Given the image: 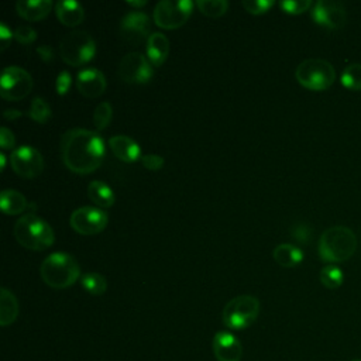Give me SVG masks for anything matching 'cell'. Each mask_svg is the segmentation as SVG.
<instances>
[{
	"label": "cell",
	"mask_w": 361,
	"mask_h": 361,
	"mask_svg": "<svg viewBox=\"0 0 361 361\" xmlns=\"http://www.w3.org/2000/svg\"><path fill=\"white\" fill-rule=\"evenodd\" d=\"M312 18L322 27L338 30L345 25L347 13L340 1L319 0L312 7Z\"/></svg>",
	"instance_id": "obj_14"
},
{
	"label": "cell",
	"mask_w": 361,
	"mask_h": 361,
	"mask_svg": "<svg viewBox=\"0 0 361 361\" xmlns=\"http://www.w3.org/2000/svg\"><path fill=\"white\" fill-rule=\"evenodd\" d=\"M357 250V237L345 226H331L319 238V255L324 262H343Z\"/></svg>",
	"instance_id": "obj_2"
},
{
	"label": "cell",
	"mask_w": 361,
	"mask_h": 361,
	"mask_svg": "<svg viewBox=\"0 0 361 361\" xmlns=\"http://www.w3.org/2000/svg\"><path fill=\"white\" fill-rule=\"evenodd\" d=\"M279 7L288 14H300L312 7L310 0H283L279 1Z\"/></svg>",
	"instance_id": "obj_31"
},
{
	"label": "cell",
	"mask_w": 361,
	"mask_h": 361,
	"mask_svg": "<svg viewBox=\"0 0 361 361\" xmlns=\"http://www.w3.org/2000/svg\"><path fill=\"white\" fill-rule=\"evenodd\" d=\"M169 54V39L162 32H152L147 39V56L148 61L159 66L165 62Z\"/></svg>",
	"instance_id": "obj_20"
},
{
	"label": "cell",
	"mask_w": 361,
	"mask_h": 361,
	"mask_svg": "<svg viewBox=\"0 0 361 361\" xmlns=\"http://www.w3.org/2000/svg\"><path fill=\"white\" fill-rule=\"evenodd\" d=\"M113 117V107L109 102H102L96 106L93 113V124L97 130L106 128Z\"/></svg>",
	"instance_id": "obj_30"
},
{
	"label": "cell",
	"mask_w": 361,
	"mask_h": 361,
	"mask_svg": "<svg viewBox=\"0 0 361 361\" xmlns=\"http://www.w3.org/2000/svg\"><path fill=\"white\" fill-rule=\"evenodd\" d=\"M295 76L298 82L310 90H326L330 87L336 79L334 66L322 58H307L302 61Z\"/></svg>",
	"instance_id": "obj_6"
},
{
	"label": "cell",
	"mask_w": 361,
	"mask_h": 361,
	"mask_svg": "<svg viewBox=\"0 0 361 361\" xmlns=\"http://www.w3.org/2000/svg\"><path fill=\"white\" fill-rule=\"evenodd\" d=\"M14 38L23 44V45H28L31 44L32 41H35L37 38V31L30 27V25H18L16 30H14Z\"/></svg>",
	"instance_id": "obj_32"
},
{
	"label": "cell",
	"mask_w": 361,
	"mask_h": 361,
	"mask_svg": "<svg viewBox=\"0 0 361 361\" xmlns=\"http://www.w3.org/2000/svg\"><path fill=\"white\" fill-rule=\"evenodd\" d=\"M353 361H361V360H353Z\"/></svg>",
	"instance_id": "obj_43"
},
{
	"label": "cell",
	"mask_w": 361,
	"mask_h": 361,
	"mask_svg": "<svg viewBox=\"0 0 361 361\" xmlns=\"http://www.w3.org/2000/svg\"><path fill=\"white\" fill-rule=\"evenodd\" d=\"M0 161H1V171L4 169V166H6V157H4V154L1 152L0 154Z\"/></svg>",
	"instance_id": "obj_42"
},
{
	"label": "cell",
	"mask_w": 361,
	"mask_h": 361,
	"mask_svg": "<svg viewBox=\"0 0 361 361\" xmlns=\"http://www.w3.org/2000/svg\"><path fill=\"white\" fill-rule=\"evenodd\" d=\"M42 281L54 289H65L72 286L79 275L80 267L73 255L66 252L49 254L39 268Z\"/></svg>",
	"instance_id": "obj_3"
},
{
	"label": "cell",
	"mask_w": 361,
	"mask_h": 361,
	"mask_svg": "<svg viewBox=\"0 0 361 361\" xmlns=\"http://www.w3.org/2000/svg\"><path fill=\"white\" fill-rule=\"evenodd\" d=\"M55 14L58 20L68 27L79 25L85 18L83 6L73 0H61L55 4Z\"/></svg>",
	"instance_id": "obj_19"
},
{
	"label": "cell",
	"mask_w": 361,
	"mask_h": 361,
	"mask_svg": "<svg viewBox=\"0 0 361 361\" xmlns=\"http://www.w3.org/2000/svg\"><path fill=\"white\" fill-rule=\"evenodd\" d=\"M292 237L299 243H307L312 238V228L306 223H296L290 227Z\"/></svg>",
	"instance_id": "obj_34"
},
{
	"label": "cell",
	"mask_w": 361,
	"mask_h": 361,
	"mask_svg": "<svg viewBox=\"0 0 361 361\" xmlns=\"http://www.w3.org/2000/svg\"><path fill=\"white\" fill-rule=\"evenodd\" d=\"M76 87L82 96L94 99L104 93L106 78L97 68H85L76 75Z\"/></svg>",
	"instance_id": "obj_16"
},
{
	"label": "cell",
	"mask_w": 361,
	"mask_h": 361,
	"mask_svg": "<svg viewBox=\"0 0 361 361\" xmlns=\"http://www.w3.org/2000/svg\"><path fill=\"white\" fill-rule=\"evenodd\" d=\"M0 204H1L3 212L6 214H10V216L23 213L28 206L27 199L24 197V195L20 193L18 190H14V189H4L1 192Z\"/></svg>",
	"instance_id": "obj_24"
},
{
	"label": "cell",
	"mask_w": 361,
	"mask_h": 361,
	"mask_svg": "<svg viewBox=\"0 0 361 361\" xmlns=\"http://www.w3.org/2000/svg\"><path fill=\"white\" fill-rule=\"evenodd\" d=\"M54 3L51 0H20L16 4L17 13L27 21H39L48 16Z\"/></svg>",
	"instance_id": "obj_18"
},
{
	"label": "cell",
	"mask_w": 361,
	"mask_h": 361,
	"mask_svg": "<svg viewBox=\"0 0 361 361\" xmlns=\"http://www.w3.org/2000/svg\"><path fill=\"white\" fill-rule=\"evenodd\" d=\"M141 164L149 171H159L164 166V158L157 154H145L141 157Z\"/></svg>",
	"instance_id": "obj_35"
},
{
	"label": "cell",
	"mask_w": 361,
	"mask_h": 361,
	"mask_svg": "<svg viewBox=\"0 0 361 361\" xmlns=\"http://www.w3.org/2000/svg\"><path fill=\"white\" fill-rule=\"evenodd\" d=\"M128 6H133V7H142L147 4L145 0H141V1H127Z\"/></svg>",
	"instance_id": "obj_41"
},
{
	"label": "cell",
	"mask_w": 361,
	"mask_h": 361,
	"mask_svg": "<svg viewBox=\"0 0 361 361\" xmlns=\"http://www.w3.org/2000/svg\"><path fill=\"white\" fill-rule=\"evenodd\" d=\"M11 37H14V32H11V30L6 25V23H0V49L1 51H4L8 47Z\"/></svg>",
	"instance_id": "obj_38"
},
{
	"label": "cell",
	"mask_w": 361,
	"mask_h": 361,
	"mask_svg": "<svg viewBox=\"0 0 361 361\" xmlns=\"http://www.w3.org/2000/svg\"><path fill=\"white\" fill-rule=\"evenodd\" d=\"M61 157L69 171L80 175L90 173L103 162L104 141L92 130H68L61 138Z\"/></svg>",
	"instance_id": "obj_1"
},
{
	"label": "cell",
	"mask_w": 361,
	"mask_h": 361,
	"mask_svg": "<svg viewBox=\"0 0 361 361\" xmlns=\"http://www.w3.org/2000/svg\"><path fill=\"white\" fill-rule=\"evenodd\" d=\"M0 144H1L3 149H11L16 144L14 134L7 127H3L0 131Z\"/></svg>",
	"instance_id": "obj_37"
},
{
	"label": "cell",
	"mask_w": 361,
	"mask_h": 361,
	"mask_svg": "<svg viewBox=\"0 0 361 361\" xmlns=\"http://www.w3.org/2000/svg\"><path fill=\"white\" fill-rule=\"evenodd\" d=\"M109 216L104 210L92 206L76 209L69 219L71 227L82 235H93L103 231L107 226Z\"/></svg>",
	"instance_id": "obj_10"
},
{
	"label": "cell",
	"mask_w": 361,
	"mask_h": 361,
	"mask_svg": "<svg viewBox=\"0 0 361 361\" xmlns=\"http://www.w3.org/2000/svg\"><path fill=\"white\" fill-rule=\"evenodd\" d=\"M34 80L31 75L20 66H7L0 79V94L3 99L17 102L24 99L32 90Z\"/></svg>",
	"instance_id": "obj_9"
},
{
	"label": "cell",
	"mask_w": 361,
	"mask_h": 361,
	"mask_svg": "<svg viewBox=\"0 0 361 361\" xmlns=\"http://www.w3.org/2000/svg\"><path fill=\"white\" fill-rule=\"evenodd\" d=\"M3 116H4V117H6L7 120H14V118H17V117L23 116V113H21L20 110H14V109H7V110H4Z\"/></svg>",
	"instance_id": "obj_40"
},
{
	"label": "cell",
	"mask_w": 361,
	"mask_h": 361,
	"mask_svg": "<svg viewBox=\"0 0 361 361\" xmlns=\"http://www.w3.org/2000/svg\"><path fill=\"white\" fill-rule=\"evenodd\" d=\"M87 196L93 203H96L102 209L111 207L114 204L113 190L102 180H92L87 185Z\"/></svg>",
	"instance_id": "obj_23"
},
{
	"label": "cell",
	"mask_w": 361,
	"mask_h": 361,
	"mask_svg": "<svg viewBox=\"0 0 361 361\" xmlns=\"http://www.w3.org/2000/svg\"><path fill=\"white\" fill-rule=\"evenodd\" d=\"M109 147L116 158L124 162H134L141 159V149L140 145L128 135L117 134L109 140Z\"/></svg>",
	"instance_id": "obj_17"
},
{
	"label": "cell",
	"mask_w": 361,
	"mask_h": 361,
	"mask_svg": "<svg viewBox=\"0 0 361 361\" xmlns=\"http://www.w3.org/2000/svg\"><path fill=\"white\" fill-rule=\"evenodd\" d=\"M193 3L189 0H162L154 7V21L165 30H175L183 25L190 17Z\"/></svg>",
	"instance_id": "obj_8"
},
{
	"label": "cell",
	"mask_w": 361,
	"mask_h": 361,
	"mask_svg": "<svg viewBox=\"0 0 361 361\" xmlns=\"http://www.w3.org/2000/svg\"><path fill=\"white\" fill-rule=\"evenodd\" d=\"M10 165L13 171L25 179L38 176L44 169V158L38 149L31 145H21L11 151Z\"/></svg>",
	"instance_id": "obj_11"
},
{
	"label": "cell",
	"mask_w": 361,
	"mask_h": 361,
	"mask_svg": "<svg viewBox=\"0 0 361 361\" xmlns=\"http://www.w3.org/2000/svg\"><path fill=\"white\" fill-rule=\"evenodd\" d=\"M96 54L93 37L85 30H73L59 42V56L71 66H80L89 62Z\"/></svg>",
	"instance_id": "obj_5"
},
{
	"label": "cell",
	"mask_w": 361,
	"mask_h": 361,
	"mask_svg": "<svg viewBox=\"0 0 361 361\" xmlns=\"http://www.w3.org/2000/svg\"><path fill=\"white\" fill-rule=\"evenodd\" d=\"M212 348L217 361H240L243 357V345L240 340L226 330H220L214 334Z\"/></svg>",
	"instance_id": "obj_15"
},
{
	"label": "cell",
	"mask_w": 361,
	"mask_h": 361,
	"mask_svg": "<svg viewBox=\"0 0 361 361\" xmlns=\"http://www.w3.org/2000/svg\"><path fill=\"white\" fill-rule=\"evenodd\" d=\"M16 240L28 250L42 251L54 244L55 235L51 226L35 213L23 214L14 224Z\"/></svg>",
	"instance_id": "obj_4"
},
{
	"label": "cell",
	"mask_w": 361,
	"mask_h": 361,
	"mask_svg": "<svg viewBox=\"0 0 361 361\" xmlns=\"http://www.w3.org/2000/svg\"><path fill=\"white\" fill-rule=\"evenodd\" d=\"M152 73L151 62L140 52L126 54L118 63V76L127 83H145Z\"/></svg>",
	"instance_id": "obj_12"
},
{
	"label": "cell",
	"mask_w": 361,
	"mask_h": 361,
	"mask_svg": "<svg viewBox=\"0 0 361 361\" xmlns=\"http://www.w3.org/2000/svg\"><path fill=\"white\" fill-rule=\"evenodd\" d=\"M319 278H320L322 285L326 286L327 289H337L338 286H341V283L344 281L343 271L337 265H334V264L323 267L320 269Z\"/></svg>",
	"instance_id": "obj_26"
},
{
	"label": "cell",
	"mask_w": 361,
	"mask_h": 361,
	"mask_svg": "<svg viewBox=\"0 0 361 361\" xmlns=\"http://www.w3.org/2000/svg\"><path fill=\"white\" fill-rule=\"evenodd\" d=\"M120 34L126 42L138 45L140 42L148 39L152 34L149 17L137 10L127 13L120 21Z\"/></svg>",
	"instance_id": "obj_13"
},
{
	"label": "cell",
	"mask_w": 361,
	"mask_h": 361,
	"mask_svg": "<svg viewBox=\"0 0 361 361\" xmlns=\"http://www.w3.org/2000/svg\"><path fill=\"white\" fill-rule=\"evenodd\" d=\"M341 85L350 90H361V63H348L341 72Z\"/></svg>",
	"instance_id": "obj_27"
},
{
	"label": "cell",
	"mask_w": 361,
	"mask_h": 361,
	"mask_svg": "<svg viewBox=\"0 0 361 361\" xmlns=\"http://www.w3.org/2000/svg\"><path fill=\"white\" fill-rule=\"evenodd\" d=\"M27 114L34 121H37L39 124H45L49 120V117H51V109H49L48 103L42 97L37 96V97H34L31 100V106H30V110L27 111Z\"/></svg>",
	"instance_id": "obj_29"
},
{
	"label": "cell",
	"mask_w": 361,
	"mask_h": 361,
	"mask_svg": "<svg viewBox=\"0 0 361 361\" xmlns=\"http://www.w3.org/2000/svg\"><path fill=\"white\" fill-rule=\"evenodd\" d=\"M18 316V302L11 290L1 288L0 290V324L10 326Z\"/></svg>",
	"instance_id": "obj_22"
},
{
	"label": "cell",
	"mask_w": 361,
	"mask_h": 361,
	"mask_svg": "<svg viewBox=\"0 0 361 361\" xmlns=\"http://www.w3.org/2000/svg\"><path fill=\"white\" fill-rule=\"evenodd\" d=\"M259 314V300L251 295H240L228 300L223 309L221 320L231 330H243L251 326Z\"/></svg>",
	"instance_id": "obj_7"
},
{
	"label": "cell",
	"mask_w": 361,
	"mask_h": 361,
	"mask_svg": "<svg viewBox=\"0 0 361 361\" xmlns=\"http://www.w3.org/2000/svg\"><path fill=\"white\" fill-rule=\"evenodd\" d=\"M274 6L272 0H244L243 7L251 14H262Z\"/></svg>",
	"instance_id": "obj_33"
},
{
	"label": "cell",
	"mask_w": 361,
	"mask_h": 361,
	"mask_svg": "<svg viewBox=\"0 0 361 361\" xmlns=\"http://www.w3.org/2000/svg\"><path fill=\"white\" fill-rule=\"evenodd\" d=\"M71 83H72V79H71V73L68 71H62L56 80H55V90L58 94L63 96L65 93H68L69 87H71Z\"/></svg>",
	"instance_id": "obj_36"
},
{
	"label": "cell",
	"mask_w": 361,
	"mask_h": 361,
	"mask_svg": "<svg viewBox=\"0 0 361 361\" xmlns=\"http://www.w3.org/2000/svg\"><path fill=\"white\" fill-rule=\"evenodd\" d=\"M274 259L283 268H292L302 262L303 251L293 244H278L272 251Z\"/></svg>",
	"instance_id": "obj_21"
},
{
	"label": "cell",
	"mask_w": 361,
	"mask_h": 361,
	"mask_svg": "<svg viewBox=\"0 0 361 361\" xmlns=\"http://www.w3.org/2000/svg\"><path fill=\"white\" fill-rule=\"evenodd\" d=\"M80 283L87 293L94 295V296L103 295L107 288L106 278L97 272H87V274L82 275Z\"/></svg>",
	"instance_id": "obj_25"
},
{
	"label": "cell",
	"mask_w": 361,
	"mask_h": 361,
	"mask_svg": "<svg viewBox=\"0 0 361 361\" xmlns=\"http://www.w3.org/2000/svg\"><path fill=\"white\" fill-rule=\"evenodd\" d=\"M196 6L202 14L212 17V18H217V17H221L227 11L228 1H226V0H197Z\"/></svg>",
	"instance_id": "obj_28"
},
{
	"label": "cell",
	"mask_w": 361,
	"mask_h": 361,
	"mask_svg": "<svg viewBox=\"0 0 361 361\" xmlns=\"http://www.w3.org/2000/svg\"><path fill=\"white\" fill-rule=\"evenodd\" d=\"M37 52L39 55V58L45 62H49L54 56V52H52V48L49 45H41L37 48Z\"/></svg>",
	"instance_id": "obj_39"
}]
</instances>
